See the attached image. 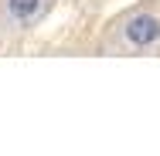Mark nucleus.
<instances>
[{"mask_svg": "<svg viewBox=\"0 0 160 156\" xmlns=\"http://www.w3.org/2000/svg\"><path fill=\"white\" fill-rule=\"evenodd\" d=\"M41 14V0H7V17L14 24H31Z\"/></svg>", "mask_w": 160, "mask_h": 156, "instance_id": "2", "label": "nucleus"}, {"mask_svg": "<svg viewBox=\"0 0 160 156\" xmlns=\"http://www.w3.org/2000/svg\"><path fill=\"white\" fill-rule=\"evenodd\" d=\"M123 37L133 48H153L160 41V17H153V14H133L123 24Z\"/></svg>", "mask_w": 160, "mask_h": 156, "instance_id": "1", "label": "nucleus"}]
</instances>
